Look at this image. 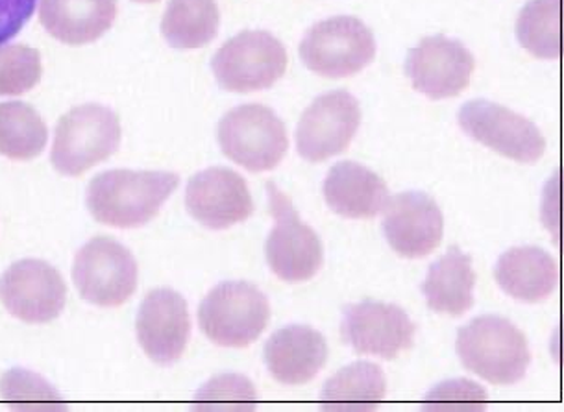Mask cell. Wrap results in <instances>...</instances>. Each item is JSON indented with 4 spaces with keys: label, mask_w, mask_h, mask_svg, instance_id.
<instances>
[{
    "label": "cell",
    "mask_w": 564,
    "mask_h": 412,
    "mask_svg": "<svg viewBox=\"0 0 564 412\" xmlns=\"http://www.w3.org/2000/svg\"><path fill=\"white\" fill-rule=\"evenodd\" d=\"M178 184L173 172H100L87 187V209L111 228H141L156 217Z\"/></svg>",
    "instance_id": "obj_1"
},
{
    "label": "cell",
    "mask_w": 564,
    "mask_h": 412,
    "mask_svg": "<svg viewBox=\"0 0 564 412\" xmlns=\"http://www.w3.org/2000/svg\"><path fill=\"white\" fill-rule=\"evenodd\" d=\"M463 367L495 384H514L530 368L528 338L512 322L484 315L460 327L455 343Z\"/></svg>",
    "instance_id": "obj_2"
},
{
    "label": "cell",
    "mask_w": 564,
    "mask_h": 412,
    "mask_svg": "<svg viewBox=\"0 0 564 412\" xmlns=\"http://www.w3.org/2000/svg\"><path fill=\"white\" fill-rule=\"evenodd\" d=\"M121 144V122L110 108L87 104L70 109L54 132L51 161L64 176H80L116 154Z\"/></svg>",
    "instance_id": "obj_3"
},
{
    "label": "cell",
    "mask_w": 564,
    "mask_h": 412,
    "mask_svg": "<svg viewBox=\"0 0 564 412\" xmlns=\"http://www.w3.org/2000/svg\"><path fill=\"white\" fill-rule=\"evenodd\" d=\"M269 321V299L247 281L220 283L202 300L198 310L202 333L225 348H245L258 340Z\"/></svg>",
    "instance_id": "obj_4"
},
{
    "label": "cell",
    "mask_w": 564,
    "mask_h": 412,
    "mask_svg": "<svg viewBox=\"0 0 564 412\" xmlns=\"http://www.w3.org/2000/svg\"><path fill=\"white\" fill-rule=\"evenodd\" d=\"M217 139L223 154L250 172L276 169L288 154L285 124L271 108L242 104L220 119Z\"/></svg>",
    "instance_id": "obj_5"
},
{
    "label": "cell",
    "mask_w": 564,
    "mask_h": 412,
    "mask_svg": "<svg viewBox=\"0 0 564 412\" xmlns=\"http://www.w3.org/2000/svg\"><path fill=\"white\" fill-rule=\"evenodd\" d=\"M376 56L375 34L361 19L329 18L313 24L300 43L307 69L326 78H348L367 69Z\"/></svg>",
    "instance_id": "obj_6"
},
{
    "label": "cell",
    "mask_w": 564,
    "mask_h": 412,
    "mask_svg": "<svg viewBox=\"0 0 564 412\" xmlns=\"http://www.w3.org/2000/svg\"><path fill=\"white\" fill-rule=\"evenodd\" d=\"M212 69L226 91H263L285 75L288 51L265 30H245L220 46Z\"/></svg>",
    "instance_id": "obj_7"
},
{
    "label": "cell",
    "mask_w": 564,
    "mask_h": 412,
    "mask_svg": "<svg viewBox=\"0 0 564 412\" xmlns=\"http://www.w3.org/2000/svg\"><path fill=\"white\" fill-rule=\"evenodd\" d=\"M267 193L274 218V228L265 245L267 263L280 280L288 283L312 280L323 267L321 237L302 223L288 195L276 185H267Z\"/></svg>",
    "instance_id": "obj_8"
},
{
    "label": "cell",
    "mask_w": 564,
    "mask_h": 412,
    "mask_svg": "<svg viewBox=\"0 0 564 412\" xmlns=\"http://www.w3.org/2000/svg\"><path fill=\"white\" fill-rule=\"evenodd\" d=\"M73 280L82 299L98 307H119L138 289L132 252L110 237H95L76 253Z\"/></svg>",
    "instance_id": "obj_9"
},
{
    "label": "cell",
    "mask_w": 564,
    "mask_h": 412,
    "mask_svg": "<svg viewBox=\"0 0 564 412\" xmlns=\"http://www.w3.org/2000/svg\"><path fill=\"white\" fill-rule=\"evenodd\" d=\"M459 127L468 138L519 163H535L546 150V139L533 121L489 100L465 104Z\"/></svg>",
    "instance_id": "obj_10"
},
{
    "label": "cell",
    "mask_w": 564,
    "mask_h": 412,
    "mask_svg": "<svg viewBox=\"0 0 564 412\" xmlns=\"http://www.w3.org/2000/svg\"><path fill=\"white\" fill-rule=\"evenodd\" d=\"M361 124V108L351 93L332 91L313 100L296 128L300 158L312 163L345 152Z\"/></svg>",
    "instance_id": "obj_11"
},
{
    "label": "cell",
    "mask_w": 564,
    "mask_h": 412,
    "mask_svg": "<svg viewBox=\"0 0 564 412\" xmlns=\"http://www.w3.org/2000/svg\"><path fill=\"white\" fill-rule=\"evenodd\" d=\"M416 326L408 313L394 304L364 300L345 307L340 335L359 356H376L391 361L413 348Z\"/></svg>",
    "instance_id": "obj_12"
},
{
    "label": "cell",
    "mask_w": 564,
    "mask_h": 412,
    "mask_svg": "<svg viewBox=\"0 0 564 412\" xmlns=\"http://www.w3.org/2000/svg\"><path fill=\"white\" fill-rule=\"evenodd\" d=\"M473 52L446 35H430L405 57V75L416 91L432 100L457 97L473 78Z\"/></svg>",
    "instance_id": "obj_13"
},
{
    "label": "cell",
    "mask_w": 564,
    "mask_h": 412,
    "mask_svg": "<svg viewBox=\"0 0 564 412\" xmlns=\"http://www.w3.org/2000/svg\"><path fill=\"white\" fill-rule=\"evenodd\" d=\"M0 300L19 321L46 324L62 315L67 286L53 264L23 259L0 278Z\"/></svg>",
    "instance_id": "obj_14"
},
{
    "label": "cell",
    "mask_w": 564,
    "mask_h": 412,
    "mask_svg": "<svg viewBox=\"0 0 564 412\" xmlns=\"http://www.w3.org/2000/svg\"><path fill=\"white\" fill-rule=\"evenodd\" d=\"M185 206L196 223L209 229L231 228L253 213L247 180L225 166L195 174L185 189Z\"/></svg>",
    "instance_id": "obj_15"
},
{
    "label": "cell",
    "mask_w": 564,
    "mask_h": 412,
    "mask_svg": "<svg viewBox=\"0 0 564 412\" xmlns=\"http://www.w3.org/2000/svg\"><path fill=\"white\" fill-rule=\"evenodd\" d=\"M381 229L392 250L408 259L426 258L441 245L444 218L437 202L421 191L389 198Z\"/></svg>",
    "instance_id": "obj_16"
},
{
    "label": "cell",
    "mask_w": 564,
    "mask_h": 412,
    "mask_svg": "<svg viewBox=\"0 0 564 412\" xmlns=\"http://www.w3.org/2000/svg\"><path fill=\"white\" fill-rule=\"evenodd\" d=\"M138 340L152 361L171 367L184 356L189 343V310L173 289L149 292L138 313Z\"/></svg>",
    "instance_id": "obj_17"
},
{
    "label": "cell",
    "mask_w": 564,
    "mask_h": 412,
    "mask_svg": "<svg viewBox=\"0 0 564 412\" xmlns=\"http://www.w3.org/2000/svg\"><path fill=\"white\" fill-rule=\"evenodd\" d=\"M263 356L272 378L294 387L312 381L323 370L328 361V344L313 327L288 326L267 340Z\"/></svg>",
    "instance_id": "obj_18"
},
{
    "label": "cell",
    "mask_w": 564,
    "mask_h": 412,
    "mask_svg": "<svg viewBox=\"0 0 564 412\" xmlns=\"http://www.w3.org/2000/svg\"><path fill=\"white\" fill-rule=\"evenodd\" d=\"M323 195L329 209L345 218L378 217L391 198L386 182L354 161H343L329 169Z\"/></svg>",
    "instance_id": "obj_19"
},
{
    "label": "cell",
    "mask_w": 564,
    "mask_h": 412,
    "mask_svg": "<svg viewBox=\"0 0 564 412\" xmlns=\"http://www.w3.org/2000/svg\"><path fill=\"white\" fill-rule=\"evenodd\" d=\"M117 0H40L46 32L67 45H87L113 26Z\"/></svg>",
    "instance_id": "obj_20"
},
{
    "label": "cell",
    "mask_w": 564,
    "mask_h": 412,
    "mask_svg": "<svg viewBox=\"0 0 564 412\" xmlns=\"http://www.w3.org/2000/svg\"><path fill=\"white\" fill-rule=\"evenodd\" d=\"M495 278L511 299L539 304L557 289L558 264L542 248H511L498 259Z\"/></svg>",
    "instance_id": "obj_21"
},
{
    "label": "cell",
    "mask_w": 564,
    "mask_h": 412,
    "mask_svg": "<svg viewBox=\"0 0 564 412\" xmlns=\"http://www.w3.org/2000/svg\"><path fill=\"white\" fill-rule=\"evenodd\" d=\"M474 286L473 259L460 248L452 247L427 270L422 294L427 307L438 315L460 316L474 305Z\"/></svg>",
    "instance_id": "obj_22"
},
{
    "label": "cell",
    "mask_w": 564,
    "mask_h": 412,
    "mask_svg": "<svg viewBox=\"0 0 564 412\" xmlns=\"http://www.w3.org/2000/svg\"><path fill=\"white\" fill-rule=\"evenodd\" d=\"M220 13L215 0H171L163 13L162 34L180 51L200 48L219 34Z\"/></svg>",
    "instance_id": "obj_23"
},
{
    "label": "cell",
    "mask_w": 564,
    "mask_h": 412,
    "mask_svg": "<svg viewBox=\"0 0 564 412\" xmlns=\"http://www.w3.org/2000/svg\"><path fill=\"white\" fill-rule=\"evenodd\" d=\"M386 373L375 362L359 361L329 378L321 392L326 406H375L386 400Z\"/></svg>",
    "instance_id": "obj_24"
},
{
    "label": "cell",
    "mask_w": 564,
    "mask_h": 412,
    "mask_svg": "<svg viewBox=\"0 0 564 412\" xmlns=\"http://www.w3.org/2000/svg\"><path fill=\"white\" fill-rule=\"evenodd\" d=\"M45 121L24 102L0 104V154L10 160H34L45 150Z\"/></svg>",
    "instance_id": "obj_25"
},
{
    "label": "cell",
    "mask_w": 564,
    "mask_h": 412,
    "mask_svg": "<svg viewBox=\"0 0 564 412\" xmlns=\"http://www.w3.org/2000/svg\"><path fill=\"white\" fill-rule=\"evenodd\" d=\"M517 40L539 59L561 57V0H530L517 21Z\"/></svg>",
    "instance_id": "obj_26"
},
{
    "label": "cell",
    "mask_w": 564,
    "mask_h": 412,
    "mask_svg": "<svg viewBox=\"0 0 564 412\" xmlns=\"http://www.w3.org/2000/svg\"><path fill=\"white\" fill-rule=\"evenodd\" d=\"M41 80V56L24 45H0V97H18Z\"/></svg>",
    "instance_id": "obj_27"
},
{
    "label": "cell",
    "mask_w": 564,
    "mask_h": 412,
    "mask_svg": "<svg viewBox=\"0 0 564 412\" xmlns=\"http://www.w3.org/2000/svg\"><path fill=\"white\" fill-rule=\"evenodd\" d=\"M0 395L8 403L18 405H64L62 395L53 384L37 373L23 368H13L0 379Z\"/></svg>",
    "instance_id": "obj_28"
},
{
    "label": "cell",
    "mask_w": 564,
    "mask_h": 412,
    "mask_svg": "<svg viewBox=\"0 0 564 412\" xmlns=\"http://www.w3.org/2000/svg\"><path fill=\"white\" fill-rule=\"evenodd\" d=\"M260 395L241 373H220L209 379L195 395V405H256Z\"/></svg>",
    "instance_id": "obj_29"
},
{
    "label": "cell",
    "mask_w": 564,
    "mask_h": 412,
    "mask_svg": "<svg viewBox=\"0 0 564 412\" xmlns=\"http://www.w3.org/2000/svg\"><path fill=\"white\" fill-rule=\"evenodd\" d=\"M489 401L484 387L470 379H449L437 384L424 398V405L430 409H479Z\"/></svg>",
    "instance_id": "obj_30"
},
{
    "label": "cell",
    "mask_w": 564,
    "mask_h": 412,
    "mask_svg": "<svg viewBox=\"0 0 564 412\" xmlns=\"http://www.w3.org/2000/svg\"><path fill=\"white\" fill-rule=\"evenodd\" d=\"M37 0H0V45L12 40L34 15Z\"/></svg>",
    "instance_id": "obj_31"
},
{
    "label": "cell",
    "mask_w": 564,
    "mask_h": 412,
    "mask_svg": "<svg viewBox=\"0 0 564 412\" xmlns=\"http://www.w3.org/2000/svg\"><path fill=\"white\" fill-rule=\"evenodd\" d=\"M133 2H141V4H152V2H158V0H133Z\"/></svg>",
    "instance_id": "obj_32"
}]
</instances>
